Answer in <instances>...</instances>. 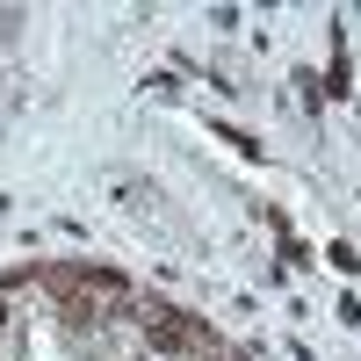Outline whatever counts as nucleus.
Wrapping results in <instances>:
<instances>
[{
  "label": "nucleus",
  "instance_id": "f257e3e1",
  "mask_svg": "<svg viewBox=\"0 0 361 361\" xmlns=\"http://www.w3.org/2000/svg\"><path fill=\"white\" fill-rule=\"evenodd\" d=\"M145 347H152L159 361H202L209 354V318L195 311H173V304H145Z\"/></svg>",
  "mask_w": 361,
  "mask_h": 361
},
{
  "label": "nucleus",
  "instance_id": "f03ea898",
  "mask_svg": "<svg viewBox=\"0 0 361 361\" xmlns=\"http://www.w3.org/2000/svg\"><path fill=\"white\" fill-rule=\"evenodd\" d=\"M0 325H8V304H0Z\"/></svg>",
  "mask_w": 361,
  "mask_h": 361
}]
</instances>
